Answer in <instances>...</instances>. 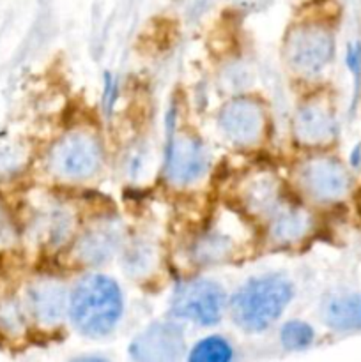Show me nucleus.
I'll return each mask as SVG.
<instances>
[{
    "mask_svg": "<svg viewBox=\"0 0 361 362\" xmlns=\"http://www.w3.org/2000/svg\"><path fill=\"white\" fill-rule=\"evenodd\" d=\"M124 297L115 279L105 274H87L69 293L71 324L87 338L108 336L120 322Z\"/></svg>",
    "mask_w": 361,
    "mask_h": 362,
    "instance_id": "1",
    "label": "nucleus"
},
{
    "mask_svg": "<svg viewBox=\"0 0 361 362\" xmlns=\"http://www.w3.org/2000/svg\"><path fill=\"white\" fill-rule=\"evenodd\" d=\"M183 331L173 322H154L134 336L130 356L142 362H172L184 354Z\"/></svg>",
    "mask_w": 361,
    "mask_h": 362,
    "instance_id": "9",
    "label": "nucleus"
},
{
    "mask_svg": "<svg viewBox=\"0 0 361 362\" xmlns=\"http://www.w3.org/2000/svg\"><path fill=\"white\" fill-rule=\"evenodd\" d=\"M335 39L328 23L317 18L292 25L285 37L283 55L292 71L303 76L319 74L333 59Z\"/></svg>",
    "mask_w": 361,
    "mask_h": 362,
    "instance_id": "3",
    "label": "nucleus"
},
{
    "mask_svg": "<svg viewBox=\"0 0 361 362\" xmlns=\"http://www.w3.org/2000/svg\"><path fill=\"white\" fill-rule=\"evenodd\" d=\"M211 154L200 138L176 133V122L168 117V141L165 148V177L173 186H191L207 173Z\"/></svg>",
    "mask_w": 361,
    "mask_h": 362,
    "instance_id": "6",
    "label": "nucleus"
},
{
    "mask_svg": "<svg viewBox=\"0 0 361 362\" xmlns=\"http://www.w3.org/2000/svg\"><path fill=\"white\" fill-rule=\"evenodd\" d=\"M69 297L59 279L39 278L25 292V310L32 320L42 327H55L67 315Z\"/></svg>",
    "mask_w": 361,
    "mask_h": 362,
    "instance_id": "10",
    "label": "nucleus"
},
{
    "mask_svg": "<svg viewBox=\"0 0 361 362\" xmlns=\"http://www.w3.org/2000/svg\"><path fill=\"white\" fill-rule=\"evenodd\" d=\"M124 232L117 221H99L85 230L74 244V257L87 267H98L122 251Z\"/></svg>",
    "mask_w": 361,
    "mask_h": 362,
    "instance_id": "11",
    "label": "nucleus"
},
{
    "mask_svg": "<svg viewBox=\"0 0 361 362\" xmlns=\"http://www.w3.org/2000/svg\"><path fill=\"white\" fill-rule=\"evenodd\" d=\"M218 126L230 144L241 148H250L260 144L264 138L268 113L258 99L239 95L219 110Z\"/></svg>",
    "mask_w": 361,
    "mask_h": 362,
    "instance_id": "7",
    "label": "nucleus"
},
{
    "mask_svg": "<svg viewBox=\"0 0 361 362\" xmlns=\"http://www.w3.org/2000/svg\"><path fill=\"white\" fill-rule=\"evenodd\" d=\"M225 308V290L212 279L197 278L179 283L170 299V313L173 318L200 327L218 324Z\"/></svg>",
    "mask_w": 361,
    "mask_h": 362,
    "instance_id": "5",
    "label": "nucleus"
},
{
    "mask_svg": "<svg viewBox=\"0 0 361 362\" xmlns=\"http://www.w3.org/2000/svg\"><path fill=\"white\" fill-rule=\"evenodd\" d=\"M234 251H236V243L232 237L219 230H212L195 240L191 253L197 265H218L230 260Z\"/></svg>",
    "mask_w": 361,
    "mask_h": 362,
    "instance_id": "15",
    "label": "nucleus"
},
{
    "mask_svg": "<svg viewBox=\"0 0 361 362\" xmlns=\"http://www.w3.org/2000/svg\"><path fill=\"white\" fill-rule=\"evenodd\" d=\"M322 320L335 331H361V293H345L326 300Z\"/></svg>",
    "mask_w": 361,
    "mask_h": 362,
    "instance_id": "14",
    "label": "nucleus"
},
{
    "mask_svg": "<svg viewBox=\"0 0 361 362\" xmlns=\"http://www.w3.org/2000/svg\"><path fill=\"white\" fill-rule=\"evenodd\" d=\"M103 165V147L87 131H71L60 136L48 151L46 166L60 180H88Z\"/></svg>",
    "mask_w": 361,
    "mask_h": 362,
    "instance_id": "4",
    "label": "nucleus"
},
{
    "mask_svg": "<svg viewBox=\"0 0 361 362\" xmlns=\"http://www.w3.org/2000/svg\"><path fill=\"white\" fill-rule=\"evenodd\" d=\"M315 331L303 320H289L280 329V343L289 352H301L314 345Z\"/></svg>",
    "mask_w": 361,
    "mask_h": 362,
    "instance_id": "18",
    "label": "nucleus"
},
{
    "mask_svg": "<svg viewBox=\"0 0 361 362\" xmlns=\"http://www.w3.org/2000/svg\"><path fill=\"white\" fill-rule=\"evenodd\" d=\"M124 253V264L122 269L134 279L142 278V276L152 272L156 265V250L152 244L149 243H133L122 250Z\"/></svg>",
    "mask_w": 361,
    "mask_h": 362,
    "instance_id": "16",
    "label": "nucleus"
},
{
    "mask_svg": "<svg viewBox=\"0 0 361 362\" xmlns=\"http://www.w3.org/2000/svg\"><path fill=\"white\" fill-rule=\"evenodd\" d=\"M294 297L285 276L265 274L248 279L229 303L234 324L246 332H264L278 320Z\"/></svg>",
    "mask_w": 361,
    "mask_h": 362,
    "instance_id": "2",
    "label": "nucleus"
},
{
    "mask_svg": "<svg viewBox=\"0 0 361 362\" xmlns=\"http://www.w3.org/2000/svg\"><path fill=\"white\" fill-rule=\"evenodd\" d=\"M311 219L308 212L292 205H280L268 218L265 235L275 246L292 247L310 233Z\"/></svg>",
    "mask_w": 361,
    "mask_h": 362,
    "instance_id": "13",
    "label": "nucleus"
},
{
    "mask_svg": "<svg viewBox=\"0 0 361 362\" xmlns=\"http://www.w3.org/2000/svg\"><path fill=\"white\" fill-rule=\"evenodd\" d=\"M294 138L306 147L329 144L336 134V119L329 105L321 99H311L299 106L292 122Z\"/></svg>",
    "mask_w": 361,
    "mask_h": 362,
    "instance_id": "12",
    "label": "nucleus"
},
{
    "mask_svg": "<svg viewBox=\"0 0 361 362\" xmlns=\"http://www.w3.org/2000/svg\"><path fill=\"white\" fill-rule=\"evenodd\" d=\"M303 193L319 204H333L350 189V175L345 166L328 156H317L301 163L296 172Z\"/></svg>",
    "mask_w": 361,
    "mask_h": 362,
    "instance_id": "8",
    "label": "nucleus"
},
{
    "mask_svg": "<svg viewBox=\"0 0 361 362\" xmlns=\"http://www.w3.org/2000/svg\"><path fill=\"white\" fill-rule=\"evenodd\" d=\"M234 357V349L223 336H207L195 343L188 359L191 362H229Z\"/></svg>",
    "mask_w": 361,
    "mask_h": 362,
    "instance_id": "17",
    "label": "nucleus"
}]
</instances>
